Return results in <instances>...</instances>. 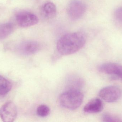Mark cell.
<instances>
[{
	"mask_svg": "<svg viewBox=\"0 0 122 122\" xmlns=\"http://www.w3.org/2000/svg\"><path fill=\"white\" fill-rule=\"evenodd\" d=\"M17 115V108L15 105L12 102H7L0 109V117L3 122H14Z\"/></svg>",
	"mask_w": 122,
	"mask_h": 122,
	"instance_id": "cell-5",
	"label": "cell"
},
{
	"mask_svg": "<svg viewBox=\"0 0 122 122\" xmlns=\"http://www.w3.org/2000/svg\"><path fill=\"white\" fill-rule=\"evenodd\" d=\"M84 82L83 79L78 76H71L67 81L68 89L80 90L83 86Z\"/></svg>",
	"mask_w": 122,
	"mask_h": 122,
	"instance_id": "cell-11",
	"label": "cell"
},
{
	"mask_svg": "<svg viewBox=\"0 0 122 122\" xmlns=\"http://www.w3.org/2000/svg\"><path fill=\"white\" fill-rule=\"evenodd\" d=\"M122 93L118 87L110 86L102 89L99 92V96L105 101L112 103L118 100L121 97Z\"/></svg>",
	"mask_w": 122,
	"mask_h": 122,
	"instance_id": "cell-3",
	"label": "cell"
},
{
	"mask_svg": "<svg viewBox=\"0 0 122 122\" xmlns=\"http://www.w3.org/2000/svg\"><path fill=\"white\" fill-rule=\"evenodd\" d=\"M84 100V95L80 90L68 89L61 94L59 102L62 107L70 110L79 108Z\"/></svg>",
	"mask_w": 122,
	"mask_h": 122,
	"instance_id": "cell-2",
	"label": "cell"
},
{
	"mask_svg": "<svg viewBox=\"0 0 122 122\" xmlns=\"http://www.w3.org/2000/svg\"><path fill=\"white\" fill-rule=\"evenodd\" d=\"M14 26L11 23L0 24V40L8 37L13 31Z\"/></svg>",
	"mask_w": 122,
	"mask_h": 122,
	"instance_id": "cell-12",
	"label": "cell"
},
{
	"mask_svg": "<svg viewBox=\"0 0 122 122\" xmlns=\"http://www.w3.org/2000/svg\"><path fill=\"white\" fill-rule=\"evenodd\" d=\"M86 6L82 1L73 0L67 6V13L69 17L72 20H77L81 18L86 11Z\"/></svg>",
	"mask_w": 122,
	"mask_h": 122,
	"instance_id": "cell-4",
	"label": "cell"
},
{
	"mask_svg": "<svg viewBox=\"0 0 122 122\" xmlns=\"http://www.w3.org/2000/svg\"><path fill=\"white\" fill-rule=\"evenodd\" d=\"M16 20L19 26L23 28L36 25L39 21V19L34 14L27 11L18 12L16 15Z\"/></svg>",
	"mask_w": 122,
	"mask_h": 122,
	"instance_id": "cell-6",
	"label": "cell"
},
{
	"mask_svg": "<svg viewBox=\"0 0 122 122\" xmlns=\"http://www.w3.org/2000/svg\"><path fill=\"white\" fill-rule=\"evenodd\" d=\"M102 120L104 122H120L122 120L111 115L105 114L102 116Z\"/></svg>",
	"mask_w": 122,
	"mask_h": 122,
	"instance_id": "cell-15",
	"label": "cell"
},
{
	"mask_svg": "<svg viewBox=\"0 0 122 122\" xmlns=\"http://www.w3.org/2000/svg\"><path fill=\"white\" fill-rule=\"evenodd\" d=\"M102 73L115 75L122 79V66L116 63H106L102 64L99 67Z\"/></svg>",
	"mask_w": 122,
	"mask_h": 122,
	"instance_id": "cell-8",
	"label": "cell"
},
{
	"mask_svg": "<svg viewBox=\"0 0 122 122\" xmlns=\"http://www.w3.org/2000/svg\"><path fill=\"white\" fill-rule=\"evenodd\" d=\"M50 109L49 107L45 105H41L37 107L36 113L38 116L41 117H46L50 114Z\"/></svg>",
	"mask_w": 122,
	"mask_h": 122,
	"instance_id": "cell-14",
	"label": "cell"
},
{
	"mask_svg": "<svg viewBox=\"0 0 122 122\" xmlns=\"http://www.w3.org/2000/svg\"><path fill=\"white\" fill-rule=\"evenodd\" d=\"M12 88V84L10 81L0 75V95L7 94Z\"/></svg>",
	"mask_w": 122,
	"mask_h": 122,
	"instance_id": "cell-13",
	"label": "cell"
},
{
	"mask_svg": "<svg viewBox=\"0 0 122 122\" xmlns=\"http://www.w3.org/2000/svg\"><path fill=\"white\" fill-rule=\"evenodd\" d=\"M40 12L44 18L51 19L55 17L56 9L55 4L51 1H48L43 4L40 9Z\"/></svg>",
	"mask_w": 122,
	"mask_h": 122,
	"instance_id": "cell-9",
	"label": "cell"
},
{
	"mask_svg": "<svg viewBox=\"0 0 122 122\" xmlns=\"http://www.w3.org/2000/svg\"><path fill=\"white\" fill-rule=\"evenodd\" d=\"M114 16L118 22L122 23V6L116 10L114 13Z\"/></svg>",
	"mask_w": 122,
	"mask_h": 122,
	"instance_id": "cell-16",
	"label": "cell"
},
{
	"mask_svg": "<svg viewBox=\"0 0 122 122\" xmlns=\"http://www.w3.org/2000/svg\"><path fill=\"white\" fill-rule=\"evenodd\" d=\"M103 104L99 98H95L91 100L84 107L85 112L87 113H97L102 111Z\"/></svg>",
	"mask_w": 122,
	"mask_h": 122,
	"instance_id": "cell-10",
	"label": "cell"
},
{
	"mask_svg": "<svg viewBox=\"0 0 122 122\" xmlns=\"http://www.w3.org/2000/svg\"><path fill=\"white\" fill-rule=\"evenodd\" d=\"M40 49V45L35 41H26L20 43L17 48L18 52L24 56H30L37 53Z\"/></svg>",
	"mask_w": 122,
	"mask_h": 122,
	"instance_id": "cell-7",
	"label": "cell"
},
{
	"mask_svg": "<svg viewBox=\"0 0 122 122\" xmlns=\"http://www.w3.org/2000/svg\"><path fill=\"white\" fill-rule=\"evenodd\" d=\"M86 38L82 32H74L65 34L57 42V50L62 55H69L80 50L85 44Z\"/></svg>",
	"mask_w": 122,
	"mask_h": 122,
	"instance_id": "cell-1",
	"label": "cell"
}]
</instances>
